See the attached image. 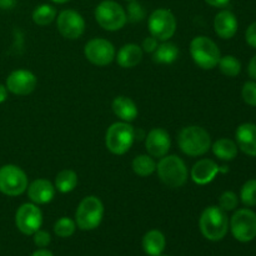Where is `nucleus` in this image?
Returning a JSON list of instances; mask_svg holds the SVG:
<instances>
[{
	"mask_svg": "<svg viewBox=\"0 0 256 256\" xmlns=\"http://www.w3.org/2000/svg\"><path fill=\"white\" fill-rule=\"evenodd\" d=\"M200 232L210 242H220L229 230V219L226 212L220 206H208L200 215Z\"/></svg>",
	"mask_w": 256,
	"mask_h": 256,
	"instance_id": "1",
	"label": "nucleus"
},
{
	"mask_svg": "<svg viewBox=\"0 0 256 256\" xmlns=\"http://www.w3.org/2000/svg\"><path fill=\"white\" fill-rule=\"evenodd\" d=\"M178 144L185 155L202 156L212 148V138L204 128L192 125L182 129L178 136Z\"/></svg>",
	"mask_w": 256,
	"mask_h": 256,
	"instance_id": "2",
	"label": "nucleus"
},
{
	"mask_svg": "<svg viewBox=\"0 0 256 256\" xmlns=\"http://www.w3.org/2000/svg\"><path fill=\"white\" fill-rule=\"evenodd\" d=\"M160 180L172 189L182 188L188 180V168L184 160L176 155H165L156 164Z\"/></svg>",
	"mask_w": 256,
	"mask_h": 256,
	"instance_id": "3",
	"label": "nucleus"
},
{
	"mask_svg": "<svg viewBox=\"0 0 256 256\" xmlns=\"http://www.w3.org/2000/svg\"><path fill=\"white\" fill-rule=\"evenodd\" d=\"M190 54L195 64L204 70L214 69L215 66H218L222 58L219 46L210 38L204 35H200L192 40Z\"/></svg>",
	"mask_w": 256,
	"mask_h": 256,
	"instance_id": "4",
	"label": "nucleus"
},
{
	"mask_svg": "<svg viewBox=\"0 0 256 256\" xmlns=\"http://www.w3.org/2000/svg\"><path fill=\"white\" fill-rule=\"evenodd\" d=\"M104 218V205L98 196L90 195L80 202L75 212V222L79 229L89 232L102 224Z\"/></svg>",
	"mask_w": 256,
	"mask_h": 256,
	"instance_id": "5",
	"label": "nucleus"
},
{
	"mask_svg": "<svg viewBox=\"0 0 256 256\" xmlns=\"http://www.w3.org/2000/svg\"><path fill=\"white\" fill-rule=\"evenodd\" d=\"M135 142V130L130 122H119L110 125L105 135L108 150L115 155H124Z\"/></svg>",
	"mask_w": 256,
	"mask_h": 256,
	"instance_id": "6",
	"label": "nucleus"
},
{
	"mask_svg": "<svg viewBox=\"0 0 256 256\" xmlns=\"http://www.w3.org/2000/svg\"><path fill=\"white\" fill-rule=\"evenodd\" d=\"M95 19L98 24L108 32H118L126 24V12L114 0H104L95 9Z\"/></svg>",
	"mask_w": 256,
	"mask_h": 256,
	"instance_id": "7",
	"label": "nucleus"
},
{
	"mask_svg": "<svg viewBox=\"0 0 256 256\" xmlns=\"http://www.w3.org/2000/svg\"><path fill=\"white\" fill-rule=\"evenodd\" d=\"M28 176L22 169L12 164L0 168V192L8 196H18L26 192Z\"/></svg>",
	"mask_w": 256,
	"mask_h": 256,
	"instance_id": "8",
	"label": "nucleus"
},
{
	"mask_svg": "<svg viewBox=\"0 0 256 256\" xmlns=\"http://www.w3.org/2000/svg\"><path fill=\"white\" fill-rule=\"evenodd\" d=\"M229 226L238 242H252L256 238V214L250 209L236 210L230 219Z\"/></svg>",
	"mask_w": 256,
	"mask_h": 256,
	"instance_id": "9",
	"label": "nucleus"
},
{
	"mask_svg": "<svg viewBox=\"0 0 256 256\" xmlns=\"http://www.w3.org/2000/svg\"><path fill=\"white\" fill-rule=\"evenodd\" d=\"M148 26L152 36L166 42L176 32V19L169 9H156L150 14Z\"/></svg>",
	"mask_w": 256,
	"mask_h": 256,
	"instance_id": "10",
	"label": "nucleus"
},
{
	"mask_svg": "<svg viewBox=\"0 0 256 256\" xmlns=\"http://www.w3.org/2000/svg\"><path fill=\"white\" fill-rule=\"evenodd\" d=\"M84 54L92 64L105 66L115 59L116 52H115L114 45L109 40L104 38H94L86 42L84 48Z\"/></svg>",
	"mask_w": 256,
	"mask_h": 256,
	"instance_id": "11",
	"label": "nucleus"
},
{
	"mask_svg": "<svg viewBox=\"0 0 256 256\" xmlns=\"http://www.w3.org/2000/svg\"><path fill=\"white\" fill-rule=\"evenodd\" d=\"M15 224L20 232L24 235H32L42 228V214L36 204L25 202L15 214Z\"/></svg>",
	"mask_w": 256,
	"mask_h": 256,
	"instance_id": "12",
	"label": "nucleus"
},
{
	"mask_svg": "<svg viewBox=\"0 0 256 256\" xmlns=\"http://www.w3.org/2000/svg\"><path fill=\"white\" fill-rule=\"evenodd\" d=\"M56 26L60 34L69 40H76L84 34L85 20L72 9L62 10L56 18Z\"/></svg>",
	"mask_w": 256,
	"mask_h": 256,
	"instance_id": "13",
	"label": "nucleus"
},
{
	"mask_svg": "<svg viewBox=\"0 0 256 256\" xmlns=\"http://www.w3.org/2000/svg\"><path fill=\"white\" fill-rule=\"evenodd\" d=\"M36 76L32 72L25 69H18L10 72L9 76L6 78L5 86H6L8 92L24 96V95L32 94L36 88Z\"/></svg>",
	"mask_w": 256,
	"mask_h": 256,
	"instance_id": "14",
	"label": "nucleus"
},
{
	"mask_svg": "<svg viewBox=\"0 0 256 256\" xmlns=\"http://www.w3.org/2000/svg\"><path fill=\"white\" fill-rule=\"evenodd\" d=\"M170 146H172L170 135L162 128H155V129L150 130L149 134L145 136V148L150 156H165L169 152Z\"/></svg>",
	"mask_w": 256,
	"mask_h": 256,
	"instance_id": "15",
	"label": "nucleus"
},
{
	"mask_svg": "<svg viewBox=\"0 0 256 256\" xmlns=\"http://www.w3.org/2000/svg\"><path fill=\"white\" fill-rule=\"evenodd\" d=\"M228 168H220L214 160L202 159L192 168V179L198 185H206L215 179L219 172H226Z\"/></svg>",
	"mask_w": 256,
	"mask_h": 256,
	"instance_id": "16",
	"label": "nucleus"
},
{
	"mask_svg": "<svg viewBox=\"0 0 256 256\" xmlns=\"http://www.w3.org/2000/svg\"><path fill=\"white\" fill-rule=\"evenodd\" d=\"M236 145L244 154L256 158V124L244 122L235 132Z\"/></svg>",
	"mask_w": 256,
	"mask_h": 256,
	"instance_id": "17",
	"label": "nucleus"
},
{
	"mask_svg": "<svg viewBox=\"0 0 256 256\" xmlns=\"http://www.w3.org/2000/svg\"><path fill=\"white\" fill-rule=\"evenodd\" d=\"M26 190L29 199L38 205L48 204L55 196V186L46 179L34 180Z\"/></svg>",
	"mask_w": 256,
	"mask_h": 256,
	"instance_id": "18",
	"label": "nucleus"
},
{
	"mask_svg": "<svg viewBox=\"0 0 256 256\" xmlns=\"http://www.w3.org/2000/svg\"><path fill=\"white\" fill-rule=\"evenodd\" d=\"M236 16L230 10H222L215 15L214 19V30L222 39H232L238 32Z\"/></svg>",
	"mask_w": 256,
	"mask_h": 256,
	"instance_id": "19",
	"label": "nucleus"
},
{
	"mask_svg": "<svg viewBox=\"0 0 256 256\" xmlns=\"http://www.w3.org/2000/svg\"><path fill=\"white\" fill-rule=\"evenodd\" d=\"M112 112L119 119L125 122H132L136 119L138 116V106L130 98L120 95L112 100Z\"/></svg>",
	"mask_w": 256,
	"mask_h": 256,
	"instance_id": "20",
	"label": "nucleus"
},
{
	"mask_svg": "<svg viewBox=\"0 0 256 256\" xmlns=\"http://www.w3.org/2000/svg\"><path fill=\"white\" fill-rule=\"evenodd\" d=\"M115 58L120 66L125 69H132L142 62V49L136 44H125L124 46L120 48Z\"/></svg>",
	"mask_w": 256,
	"mask_h": 256,
	"instance_id": "21",
	"label": "nucleus"
},
{
	"mask_svg": "<svg viewBox=\"0 0 256 256\" xmlns=\"http://www.w3.org/2000/svg\"><path fill=\"white\" fill-rule=\"evenodd\" d=\"M166 239L159 230H150L142 238V249L149 256H159L164 252Z\"/></svg>",
	"mask_w": 256,
	"mask_h": 256,
	"instance_id": "22",
	"label": "nucleus"
},
{
	"mask_svg": "<svg viewBox=\"0 0 256 256\" xmlns=\"http://www.w3.org/2000/svg\"><path fill=\"white\" fill-rule=\"evenodd\" d=\"M179 56V48L174 42H162L158 45L156 50L152 52V60L158 64H172Z\"/></svg>",
	"mask_w": 256,
	"mask_h": 256,
	"instance_id": "23",
	"label": "nucleus"
},
{
	"mask_svg": "<svg viewBox=\"0 0 256 256\" xmlns=\"http://www.w3.org/2000/svg\"><path fill=\"white\" fill-rule=\"evenodd\" d=\"M212 152L216 158L224 162H232L238 155V145L234 140L228 139V138H222L216 140L212 146Z\"/></svg>",
	"mask_w": 256,
	"mask_h": 256,
	"instance_id": "24",
	"label": "nucleus"
},
{
	"mask_svg": "<svg viewBox=\"0 0 256 256\" xmlns=\"http://www.w3.org/2000/svg\"><path fill=\"white\" fill-rule=\"evenodd\" d=\"M78 185V174L74 170L65 169L62 170L55 178V189L58 192L66 194V192H72Z\"/></svg>",
	"mask_w": 256,
	"mask_h": 256,
	"instance_id": "25",
	"label": "nucleus"
},
{
	"mask_svg": "<svg viewBox=\"0 0 256 256\" xmlns=\"http://www.w3.org/2000/svg\"><path fill=\"white\" fill-rule=\"evenodd\" d=\"M132 168L134 172L139 176H149L156 170V162L152 159V156L146 154L138 155L132 162Z\"/></svg>",
	"mask_w": 256,
	"mask_h": 256,
	"instance_id": "26",
	"label": "nucleus"
},
{
	"mask_svg": "<svg viewBox=\"0 0 256 256\" xmlns=\"http://www.w3.org/2000/svg\"><path fill=\"white\" fill-rule=\"evenodd\" d=\"M56 18V9L49 4H42L32 12V22L40 26L52 24Z\"/></svg>",
	"mask_w": 256,
	"mask_h": 256,
	"instance_id": "27",
	"label": "nucleus"
},
{
	"mask_svg": "<svg viewBox=\"0 0 256 256\" xmlns=\"http://www.w3.org/2000/svg\"><path fill=\"white\" fill-rule=\"evenodd\" d=\"M218 66L225 76L229 78L238 76L242 72V62L234 55H225V56L220 58Z\"/></svg>",
	"mask_w": 256,
	"mask_h": 256,
	"instance_id": "28",
	"label": "nucleus"
},
{
	"mask_svg": "<svg viewBox=\"0 0 256 256\" xmlns=\"http://www.w3.org/2000/svg\"><path fill=\"white\" fill-rule=\"evenodd\" d=\"M240 200L245 206H256V179L248 180L240 190Z\"/></svg>",
	"mask_w": 256,
	"mask_h": 256,
	"instance_id": "29",
	"label": "nucleus"
},
{
	"mask_svg": "<svg viewBox=\"0 0 256 256\" xmlns=\"http://www.w3.org/2000/svg\"><path fill=\"white\" fill-rule=\"evenodd\" d=\"M76 230V222L70 218H60L54 225V232L59 238H70Z\"/></svg>",
	"mask_w": 256,
	"mask_h": 256,
	"instance_id": "30",
	"label": "nucleus"
},
{
	"mask_svg": "<svg viewBox=\"0 0 256 256\" xmlns=\"http://www.w3.org/2000/svg\"><path fill=\"white\" fill-rule=\"evenodd\" d=\"M239 205V198L234 192H225L219 198V206L224 212H232Z\"/></svg>",
	"mask_w": 256,
	"mask_h": 256,
	"instance_id": "31",
	"label": "nucleus"
},
{
	"mask_svg": "<svg viewBox=\"0 0 256 256\" xmlns=\"http://www.w3.org/2000/svg\"><path fill=\"white\" fill-rule=\"evenodd\" d=\"M242 98L248 105L256 106V82H246L242 89Z\"/></svg>",
	"mask_w": 256,
	"mask_h": 256,
	"instance_id": "32",
	"label": "nucleus"
},
{
	"mask_svg": "<svg viewBox=\"0 0 256 256\" xmlns=\"http://www.w3.org/2000/svg\"><path fill=\"white\" fill-rule=\"evenodd\" d=\"M128 20L132 22H142L145 16V12L142 9V5L136 2H130L129 6H128V12H126Z\"/></svg>",
	"mask_w": 256,
	"mask_h": 256,
	"instance_id": "33",
	"label": "nucleus"
},
{
	"mask_svg": "<svg viewBox=\"0 0 256 256\" xmlns=\"http://www.w3.org/2000/svg\"><path fill=\"white\" fill-rule=\"evenodd\" d=\"M32 240H34V244L36 245L38 248L44 249V248H46L48 245L50 244V242H52V236H50V234L48 232L39 229L38 232H35L34 234H32Z\"/></svg>",
	"mask_w": 256,
	"mask_h": 256,
	"instance_id": "34",
	"label": "nucleus"
},
{
	"mask_svg": "<svg viewBox=\"0 0 256 256\" xmlns=\"http://www.w3.org/2000/svg\"><path fill=\"white\" fill-rule=\"evenodd\" d=\"M158 45H159V40L154 36H149L145 38L144 42H142V52H154L156 50Z\"/></svg>",
	"mask_w": 256,
	"mask_h": 256,
	"instance_id": "35",
	"label": "nucleus"
},
{
	"mask_svg": "<svg viewBox=\"0 0 256 256\" xmlns=\"http://www.w3.org/2000/svg\"><path fill=\"white\" fill-rule=\"evenodd\" d=\"M245 39H246V42L250 46L256 49V22L249 25L246 32H245Z\"/></svg>",
	"mask_w": 256,
	"mask_h": 256,
	"instance_id": "36",
	"label": "nucleus"
},
{
	"mask_svg": "<svg viewBox=\"0 0 256 256\" xmlns=\"http://www.w3.org/2000/svg\"><path fill=\"white\" fill-rule=\"evenodd\" d=\"M248 72H249L252 79L256 80V55H254V56L252 58L249 65H248Z\"/></svg>",
	"mask_w": 256,
	"mask_h": 256,
	"instance_id": "37",
	"label": "nucleus"
},
{
	"mask_svg": "<svg viewBox=\"0 0 256 256\" xmlns=\"http://www.w3.org/2000/svg\"><path fill=\"white\" fill-rule=\"evenodd\" d=\"M209 5L214 8H225L230 2V0H205Z\"/></svg>",
	"mask_w": 256,
	"mask_h": 256,
	"instance_id": "38",
	"label": "nucleus"
},
{
	"mask_svg": "<svg viewBox=\"0 0 256 256\" xmlns=\"http://www.w3.org/2000/svg\"><path fill=\"white\" fill-rule=\"evenodd\" d=\"M15 5V0H0V8L2 9H10Z\"/></svg>",
	"mask_w": 256,
	"mask_h": 256,
	"instance_id": "39",
	"label": "nucleus"
},
{
	"mask_svg": "<svg viewBox=\"0 0 256 256\" xmlns=\"http://www.w3.org/2000/svg\"><path fill=\"white\" fill-rule=\"evenodd\" d=\"M32 256H54V255H52V252H49V250H46L44 248V249H39L36 250V252H32Z\"/></svg>",
	"mask_w": 256,
	"mask_h": 256,
	"instance_id": "40",
	"label": "nucleus"
},
{
	"mask_svg": "<svg viewBox=\"0 0 256 256\" xmlns=\"http://www.w3.org/2000/svg\"><path fill=\"white\" fill-rule=\"evenodd\" d=\"M6 98H8L6 86H4V85L0 84V104L5 102V100H6Z\"/></svg>",
	"mask_w": 256,
	"mask_h": 256,
	"instance_id": "41",
	"label": "nucleus"
},
{
	"mask_svg": "<svg viewBox=\"0 0 256 256\" xmlns=\"http://www.w3.org/2000/svg\"><path fill=\"white\" fill-rule=\"evenodd\" d=\"M52 2H56V4H65V2H70V0H52Z\"/></svg>",
	"mask_w": 256,
	"mask_h": 256,
	"instance_id": "42",
	"label": "nucleus"
},
{
	"mask_svg": "<svg viewBox=\"0 0 256 256\" xmlns=\"http://www.w3.org/2000/svg\"><path fill=\"white\" fill-rule=\"evenodd\" d=\"M125 2H136V0H125Z\"/></svg>",
	"mask_w": 256,
	"mask_h": 256,
	"instance_id": "43",
	"label": "nucleus"
},
{
	"mask_svg": "<svg viewBox=\"0 0 256 256\" xmlns=\"http://www.w3.org/2000/svg\"><path fill=\"white\" fill-rule=\"evenodd\" d=\"M159 256H170V255H165V254H162V255H159Z\"/></svg>",
	"mask_w": 256,
	"mask_h": 256,
	"instance_id": "44",
	"label": "nucleus"
}]
</instances>
